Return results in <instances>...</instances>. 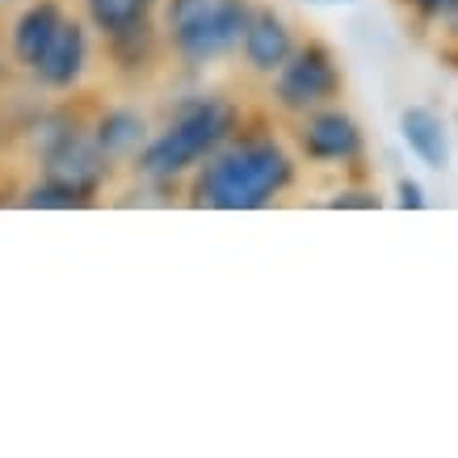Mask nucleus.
<instances>
[{
    "mask_svg": "<svg viewBox=\"0 0 458 458\" xmlns=\"http://www.w3.org/2000/svg\"><path fill=\"white\" fill-rule=\"evenodd\" d=\"M294 156L274 135H244L215 148L190 173V202L207 210H261L294 185Z\"/></svg>",
    "mask_w": 458,
    "mask_h": 458,
    "instance_id": "obj_1",
    "label": "nucleus"
},
{
    "mask_svg": "<svg viewBox=\"0 0 458 458\" xmlns=\"http://www.w3.org/2000/svg\"><path fill=\"white\" fill-rule=\"evenodd\" d=\"M236 131H240V110L227 98H215V93L185 98L165 118V126L148 135L143 152L131 165H135L140 181L156 185V190H168L177 181H190V173L215 148H223L232 140Z\"/></svg>",
    "mask_w": 458,
    "mask_h": 458,
    "instance_id": "obj_2",
    "label": "nucleus"
},
{
    "mask_svg": "<svg viewBox=\"0 0 458 458\" xmlns=\"http://www.w3.org/2000/svg\"><path fill=\"white\" fill-rule=\"evenodd\" d=\"M252 0H160V38L185 68H207L236 55Z\"/></svg>",
    "mask_w": 458,
    "mask_h": 458,
    "instance_id": "obj_3",
    "label": "nucleus"
},
{
    "mask_svg": "<svg viewBox=\"0 0 458 458\" xmlns=\"http://www.w3.org/2000/svg\"><path fill=\"white\" fill-rule=\"evenodd\" d=\"M269 89H274V106L282 114L299 118V114H311L319 106H333L341 98V89H345V72L336 64L333 47H324L319 38H307L269 76Z\"/></svg>",
    "mask_w": 458,
    "mask_h": 458,
    "instance_id": "obj_4",
    "label": "nucleus"
},
{
    "mask_svg": "<svg viewBox=\"0 0 458 458\" xmlns=\"http://www.w3.org/2000/svg\"><path fill=\"white\" fill-rule=\"evenodd\" d=\"M294 143H299V156L311 160L319 168H341L353 165L361 156V126L358 118L341 106H319L311 114H299V126H294Z\"/></svg>",
    "mask_w": 458,
    "mask_h": 458,
    "instance_id": "obj_5",
    "label": "nucleus"
},
{
    "mask_svg": "<svg viewBox=\"0 0 458 458\" xmlns=\"http://www.w3.org/2000/svg\"><path fill=\"white\" fill-rule=\"evenodd\" d=\"M93 30L84 17H72L59 26V34L51 38V47L38 55V64L30 68L34 84L47 89V93H76L89 76V64H93Z\"/></svg>",
    "mask_w": 458,
    "mask_h": 458,
    "instance_id": "obj_6",
    "label": "nucleus"
},
{
    "mask_svg": "<svg viewBox=\"0 0 458 458\" xmlns=\"http://www.w3.org/2000/svg\"><path fill=\"white\" fill-rule=\"evenodd\" d=\"M294 47H299V38H294L291 21H286L278 9H269V4H252L249 26H244L240 47H236V55L244 59V68H249L252 76H274V72L291 59Z\"/></svg>",
    "mask_w": 458,
    "mask_h": 458,
    "instance_id": "obj_7",
    "label": "nucleus"
},
{
    "mask_svg": "<svg viewBox=\"0 0 458 458\" xmlns=\"http://www.w3.org/2000/svg\"><path fill=\"white\" fill-rule=\"evenodd\" d=\"M68 21V9H64V0H30L26 9L13 17V26H9V64L21 72H30L38 64V55L51 47V38L59 34V26Z\"/></svg>",
    "mask_w": 458,
    "mask_h": 458,
    "instance_id": "obj_8",
    "label": "nucleus"
},
{
    "mask_svg": "<svg viewBox=\"0 0 458 458\" xmlns=\"http://www.w3.org/2000/svg\"><path fill=\"white\" fill-rule=\"evenodd\" d=\"M89 135H93L98 152L106 156L110 165H131V160L143 152L152 126H148V118H143L140 110H131V106H110L98 123H89Z\"/></svg>",
    "mask_w": 458,
    "mask_h": 458,
    "instance_id": "obj_9",
    "label": "nucleus"
},
{
    "mask_svg": "<svg viewBox=\"0 0 458 458\" xmlns=\"http://www.w3.org/2000/svg\"><path fill=\"white\" fill-rule=\"evenodd\" d=\"M81 4H84L89 30L101 34L106 42H118V38L152 30L156 9H160V0H81Z\"/></svg>",
    "mask_w": 458,
    "mask_h": 458,
    "instance_id": "obj_10",
    "label": "nucleus"
},
{
    "mask_svg": "<svg viewBox=\"0 0 458 458\" xmlns=\"http://www.w3.org/2000/svg\"><path fill=\"white\" fill-rule=\"evenodd\" d=\"M400 135L408 143V152L417 156L425 168L442 173L450 168V131H445V118L429 106H408L400 114Z\"/></svg>",
    "mask_w": 458,
    "mask_h": 458,
    "instance_id": "obj_11",
    "label": "nucleus"
},
{
    "mask_svg": "<svg viewBox=\"0 0 458 458\" xmlns=\"http://www.w3.org/2000/svg\"><path fill=\"white\" fill-rule=\"evenodd\" d=\"M400 4H403V9H412L420 21H442L458 0H400Z\"/></svg>",
    "mask_w": 458,
    "mask_h": 458,
    "instance_id": "obj_12",
    "label": "nucleus"
},
{
    "mask_svg": "<svg viewBox=\"0 0 458 458\" xmlns=\"http://www.w3.org/2000/svg\"><path fill=\"white\" fill-rule=\"evenodd\" d=\"M395 202H400L403 210H420L425 207V190H420L412 177H400L395 181Z\"/></svg>",
    "mask_w": 458,
    "mask_h": 458,
    "instance_id": "obj_13",
    "label": "nucleus"
},
{
    "mask_svg": "<svg viewBox=\"0 0 458 458\" xmlns=\"http://www.w3.org/2000/svg\"><path fill=\"white\" fill-rule=\"evenodd\" d=\"M333 207H378V194H370V190H361V194H336Z\"/></svg>",
    "mask_w": 458,
    "mask_h": 458,
    "instance_id": "obj_14",
    "label": "nucleus"
},
{
    "mask_svg": "<svg viewBox=\"0 0 458 458\" xmlns=\"http://www.w3.org/2000/svg\"><path fill=\"white\" fill-rule=\"evenodd\" d=\"M9 76V47H4V34H0V84Z\"/></svg>",
    "mask_w": 458,
    "mask_h": 458,
    "instance_id": "obj_15",
    "label": "nucleus"
},
{
    "mask_svg": "<svg viewBox=\"0 0 458 458\" xmlns=\"http://www.w3.org/2000/svg\"><path fill=\"white\" fill-rule=\"evenodd\" d=\"M324 4H349V0H324Z\"/></svg>",
    "mask_w": 458,
    "mask_h": 458,
    "instance_id": "obj_16",
    "label": "nucleus"
},
{
    "mask_svg": "<svg viewBox=\"0 0 458 458\" xmlns=\"http://www.w3.org/2000/svg\"><path fill=\"white\" fill-rule=\"evenodd\" d=\"M0 4H9V0H0Z\"/></svg>",
    "mask_w": 458,
    "mask_h": 458,
    "instance_id": "obj_17",
    "label": "nucleus"
}]
</instances>
